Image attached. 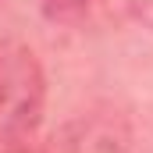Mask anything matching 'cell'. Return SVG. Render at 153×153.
I'll use <instances>...</instances> for the list:
<instances>
[{"instance_id":"obj_1","label":"cell","mask_w":153,"mask_h":153,"mask_svg":"<svg viewBox=\"0 0 153 153\" xmlns=\"http://www.w3.org/2000/svg\"><path fill=\"white\" fill-rule=\"evenodd\" d=\"M46 114V75L29 43L0 36V153H29Z\"/></svg>"},{"instance_id":"obj_4","label":"cell","mask_w":153,"mask_h":153,"mask_svg":"<svg viewBox=\"0 0 153 153\" xmlns=\"http://www.w3.org/2000/svg\"><path fill=\"white\" fill-rule=\"evenodd\" d=\"M29 153H43V150H36V146H32V150H29Z\"/></svg>"},{"instance_id":"obj_2","label":"cell","mask_w":153,"mask_h":153,"mask_svg":"<svg viewBox=\"0 0 153 153\" xmlns=\"http://www.w3.org/2000/svg\"><path fill=\"white\" fill-rule=\"evenodd\" d=\"M43 153H132V125L114 111H89L68 121Z\"/></svg>"},{"instance_id":"obj_3","label":"cell","mask_w":153,"mask_h":153,"mask_svg":"<svg viewBox=\"0 0 153 153\" xmlns=\"http://www.w3.org/2000/svg\"><path fill=\"white\" fill-rule=\"evenodd\" d=\"M43 14L50 22H78L89 7V0H39Z\"/></svg>"}]
</instances>
